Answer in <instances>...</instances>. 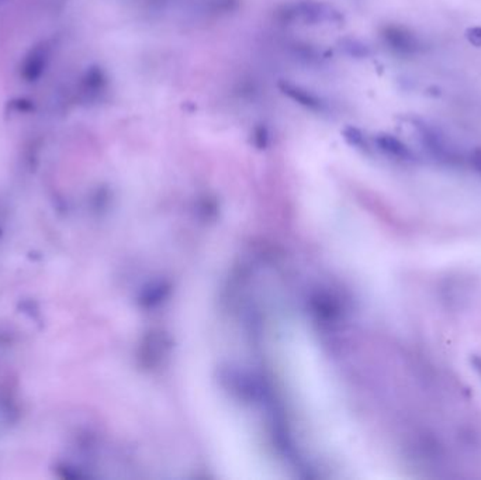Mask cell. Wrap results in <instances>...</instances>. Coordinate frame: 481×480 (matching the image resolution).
Returning <instances> with one entry per match:
<instances>
[{"mask_svg": "<svg viewBox=\"0 0 481 480\" xmlns=\"http://www.w3.org/2000/svg\"><path fill=\"white\" fill-rule=\"evenodd\" d=\"M386 45L398 54H412L418 49V41L408 30L397 26H387L381 30Z\"/></svg>", "mask_w": 481, "mask_h": 480, "instance_id": "4", "label": "cell"}, {"mask_svg": "<svg viewBox=\"0 0 481 480\" xmlns=\"http://www.w3.org/2000/svg\"><path fill=\"white\" fill-rule=\"evenodd\" d=\"M278 16L285 23H303L310 26L340 22V13L321 0H296L282 6Z\"/></svg>", "mask_w": 481, "mask_h": 480, "instance_id": "2", "label": "cell"}, {"mask_svg": "<svg viewBox=\"0 0 481 480\" xmlns=\"http://www.w3.org/2000/svg\"><path fill=\"white\" fill-rule=\"evenodd\" d=\"M106 85H107V78H106L104 71L100 66L93 65L88 68L81 79V93L86 99L95 100L104 92Z\"/></svg>", "mask_w": 481, "mask_h": 480, "instance_id": "6", "label": "cell"}, {"mask_svg": "<svg viewBox=\"0 0 481 480\" xmlns=\"http://www.w3.org/2000/svg\"><path fill=\"white\" fill-rule=\"evenodd\" d=\"M51 62V47L45 42L34 44L23 56L20 77L27 84H37L48 70Z\"/></svg>", "mask_w": 481, "mask_h": 480, "instance_id": "3", "label": "cell"}, {"mask_svg": "<svg viewBox=\"0 0 481 480\" xmlns=\"http://www.w3.org/2000/svg\"><path fill=\"white\" fill-rule=\"evenodd\" d=\"M470 162H471V167L481 175V148H477L471 153Z\"/></svg>", "mask_w": 481, "mask_h": 480, "instance_id": "9", "label": "cell"}, {"mask_svg": "<svg viewBox=\"0 0 481 480\" xmlns=\"http://www.w3.org/2000/svg\"><path fill=\"white\" fill-rule=\"evenodd\" d=\"M279 88L287 98H290L292 100H294L296 103H299L300 106H303L311 111L321 113V111L326 110L325 100L321 96L315 95L314 92H311L303 86L283 81L279 84Z\"/></svg>", "mask_w": 481, "mask_h": 480, "instance_id": "5", "label": "cell"}, {"mask_svg": "<svg viewBox=\"0 0 481 480\" xmlns=\"http://www.w3.org/2000/svg\"><path fill=\"white\" fill-rule=\"evenodd\" d=\"M376 144L383 153H386L387 155L395 160H401V161L414 160V154H412V151L401 140H398L397 137L391 134H386V132L379 134L376 137Z\"/></svg>", "mask_w": 481, "mask_h": 480, "instance_id": "7", "label": "cell"}, {"mask_svg": "<svg viewBox=\"0 0 481 480\" xmlns=\"http://www.w3.org/2000/svg\"><path fill=\"white\" fill-rule=\"evenodd\" d=\"M274 359L297 420L333 469L345 463L349 423L336 378L315 338L300 324H285L274 336Z\"/></svg>", "mask_w": 481, "mask_h": 480, "instance_id": "1", "label": "cell"}, {"mask_svg": "<svg viewBox=\"0 0 481 480\" xmlns=\"http://www.w3.org/2000/svg\"><path fill=\"white\" fill-rule=\"evenodd\" d=\"M8 2V0H0V5H2V3H6Z\"/></svg>", "mask_w": 481, "mask_h": 480, "instance_id": "10", "label": "cell"}, {"mask_svg": "<svg viewBox=\"0 0 481 480\" xmlns=\"http://www.w3.org/2000/svg\"><path fill=\"white\" fill-rule=\"evenodd\" d=\"M343 137H345V140L352 146V147H356V148H366L368 144H366V140H365V135L362 134V131L359 128H355V127H348L343 130Z\"/></svg>", "mask_w": 481, "mask_h": 480, "instance_id": "8", "label": "cell"}]
</instances>
